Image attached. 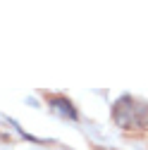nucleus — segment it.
Instances as JSON below:
<instances>
[{
    "label": "nucleus",
    "instance_id": "1",
    "mask_svg": "<svg viewBox=\"0 0 148 150\" xmlns=\"http://www.w3.org/2000/svg\"><path fill=\"white\" fill-rule=\"evenodd\" d=\"M112 117L122 129H143L148 124V105L136 103L134 98H120L115 103Z\"/></svg>",
    "mask_w": 148,
    "mask_h": 150
},
{
    "label": "nucleus",
    "instance_id": "2",
    "mask_svg": "<svg viewBox=\"0 0 148 150\" xmlns=\"http://www.w3.org/2000/svg\"><path fill=\"white\" fill-rule=\"evenodd\" d=\"M48 103H50V107L53 110H58V112H62L65 117H69V119H77L79 115H77V110H74V105L65 98V96H50L48 98Z\"/></svg>",
    "mask_w": 148,
    "mask_h": 150
}]
</instances>
